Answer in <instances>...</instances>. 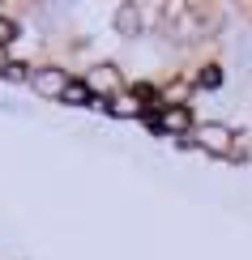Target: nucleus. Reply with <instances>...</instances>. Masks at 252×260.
Masks as SVG:
<instances>
[{"instance_id": "9d476101", "label": "nucleus", "mask_w": 252, "mask_h": 260, "mask_svg": "<svg viewBox=\"0 0 252 260\" xmlns=\"http://www.w3.org/2000/svg\"><path fill=\"white\" fill-rule=\"evenodd\" d=\"M218 77H222L218 69H205V73H201V85H210V90H214V85H218Z\"/></svg>"}, {"instance_id": "39448f33", "label": "nucleus", "mask_w": 252, "mask_h": 260, "mask_svg": "<svg viewBox=\"0 0 252 260\" xmlns=\"http://www.w3.org/2000/svg\"><path fill=\"white\" fill-rule=\"evenodd\" d=\"M116 26H120V35H137V30H141L137 9H133V5H124V9H120V17H116Z\"/></svg>"}, {"instance_id": "f257e3e1", "label": "nucleus", "mask_w": 252, "mask_h": 260, "mask_svg": "<svg viewBox=\"0 0 252 260\" xmlns=\"http://www.w3.org/2000/svg\"><path fill=\"white\" fill-rule=\"evenodd\" d=\"M231 128L227 124H201V145L205 149H214V154H227V149H231Z\"/></svg>"}, {"instance_id": "7ed1b4c3", "label": "nucleus", "mask_w": 252, "mask_h": 260, "mask_svg": "<svg viewBox=\"0 0 252 260\" xmlns=\"http://www.w3.org/2000/svg\"><path fill=\"white\" fill-rule=\"evenodd\" d=\"M116 85H120V69H116V64H98V69L90 73V90L111 94V99H116Z\"/></svg>"}, {"instance_id": "6e6552de", "label": "nucleus", "mask_w": 252, "mask_h": 260, "mask_svg": "<svg viewBox=\"0 0 252 260\" xmlns=\"http://www.w3.org/2000/svg\"><path fill=\"white\" fill-rule=\"evenodd\" d=\"M5 77H9V81H26V77H30V69H26V64H9Z\"/></svg>"}, {"instance_id": "f03ea898", "label": "nucleus", "mask_w": 252, "mask_h": 260, "mask_svg": "<svg viewBox=\"0 0 252 260\" xmlns=\"http://www.w3.org/2000/svg\"><path fill=\"white\" fill-rule=\"evenodd\" d=\"M30 81H35L39 94H60V99H64V90H69V77H64L60 69H39Z\"/></svg>"}, {"instance_id": "0eeeda50", "label": "nucleus", "mask_w": 252, "mask_h": 260, "mask_svg": "<svg viewBox=\"0 0 252 260\" xmlns=\"http://www.w3.org/2000/svg\"><path fill=\"white\" fill-rule=\"evenodd\" d=\"M90 94H94L90 85H81V81H69V90H64V103H77V107H81V103H90Z\"/></svg>"}, {"instance_id": "423d86ee", "label": "nucleus", "mask_w": 252, "mask_h": 260, "mask_svg": "<svg viewBox=\"0 0 252 260\" xmlns=\"http://www.w3.org/2000/svg\"><path fill=\"white\" fill-rule=\"evenodd\" d=\"M107 111L111 115H137V99L133 94H116V99H107Z\"/></svg>"}, {"instance_id": "1a4fd4ad", "label": "nucleus", "mask_w": 252, "mask_h": 260, "mask_svg": "<svg viewBox=\"0 0 252 260\" xmlns=\"http://www.w3.org/2000/svg\"><path fill=\"white\" fill-rule=\"evenodd\" d=\"M13 35H17V26H13V21H9V17H0V43H9Z\"/></svg>"}, {"instance_id": "9b49d317", "label": "nucleus", "mask_w": 252, "mask_h": 260, "mask_svg": "<svg viewBox=\"0 0 252 260\" xmlns=\"http://www.w3.org/2000/svg\"><path fill=\"white\" fill-rule=\"evenodd\" d=\"M5 69H9V64H5V56H0V73H5Z\"/></svg>"}, {"instance_id": "20e7f679", "label": "nucleus", "mask_w": 252, "mask_h": 260, "mask_svg": "<svg viewBox=\"0 0 252 260\" xmlns=\"http://www.w3.org/2000/svg\"><path fill=\"white\" fill-rule=\"evenodd\" d=\"M162 128H167V133H188V128H192V115L184 111V107H171V111L162 115Z\"/></svg>"}]
</instances>
